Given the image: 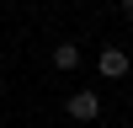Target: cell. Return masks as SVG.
<instances>
[{
	"instance_id": "1",
	"label": "cell",
	"mask_w": 133,
	"mask_h": 128,
	"mask_svg": "<svg viewBox=\"0 0 133 128\" xmlns=\"http://www.w3.org/2000/svg\"><path fill=\"white\" fill-rule=\"evenodd\" d=\"M64 112H69L75 123H91V117H101V96H96V91H69Z\"/></svg>"
},
{
	"instance_id": "2",
	"label": "cell",
	"mask_w": 133,
	"mask_h": 128,
	"mask_svg": "<svg viewBox=\"0 0 133 128\" xmlns=\"http://www.w3.org/2000/svg\"><path fill=\"white\" fill-rule=\"evenodd\" d=\"M96 69H101L107 80H123V75H128V53H123V48H101V59H96Z\"/></svg>"
},
{
	"instance_id": "3",
	"label": "cell",
	"mask_w": 133,
	"mask_h": 128,
	"mask_svg": "<svg viewBox=\"0 0 133 128\" xmlns=\"http://www.w3.org/2000/svg\"><path fill=\"white\" fill-rule=\"evenodd\" d=\"M53 69H80V43H59L53 48Z\"/></svg>"
},
{
	"instance_id": "4",
	"label": "cell",
	"mask_w": 133,
	"mask_h": 128,
	"mask_svg": "<svg viewBox=\"0 0 133 128\" xmlns=\"http://www.w3.org/2000/svg\"><path fill=\"white\" fill-rule=\"evenodd\" d=\"M123 16H128V21H133V0H123Z\"/></svg>"
}]
</instances>
